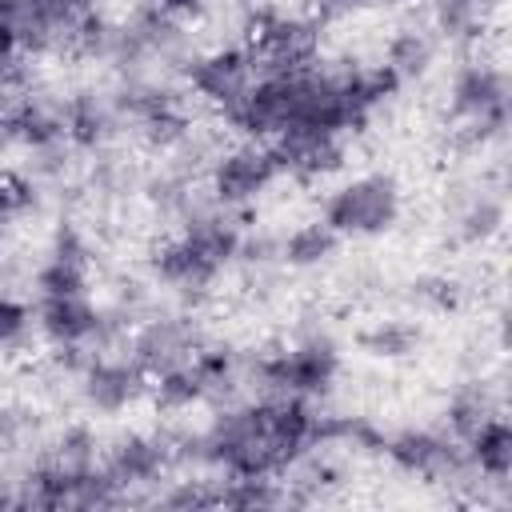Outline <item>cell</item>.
I'll return each mask as SVG.
<instances>
[{
    "label": "cell",
    "instance_id": "cell-1",
    "mask_svg": "<svg viewBox=\"0 0 512 512\" xmlns=\"http://www.w3.org/2000/svg\"><path fill=\"white\" fill-rule=\"evenodd\" d=\"M232 212L236 208H224V204H216L208 196L180 224L176 236H164L152 248V256H148L152 280L164 292H172L176 300L200 304L212 292V284L224 276V268L236 264V248H240L244 228L236 224Z\"/></svg>",
    "mask_w": 512,
    "mask_h": 512
},
{
    "label": "cell",
    "instance_id": "cell-2",
    "mask_svg": "<svg viewBox=\"0 0 512 512\" xmlns=\"http://www.w3.org/2000/svg\"><path fill=\"white\" fill-rule=\"evenodd\" d=\"M340 380V344L324 328H300L292 344L252 352L240 360L244 396H300L324 400Z\"/></svg>",
    "mask_w": 512,
    "mask_h": 512
},
{
    "label": "cell",
    "instance_id": "cell-3",
    "mask_svg": "<svg viewBox=\"0 0 512 512\" xmlns=\"http://www.w3.org/2000/svg\"><path fill=\"white\" fill-rule=\"evenodd\" d=\"M508 128V76L500 64L476 56L464 60L448 84V132L444 152L452 160H472L492 148Z\"/></svg>",
    "mask_w": 512,
    "mask_h": 512
},
{
    "label": "cell",
    "instance_id": "cell-4",
    "mask_svg": "<svg viewBox=\"0 0 512 512\" xmlns=\"http://www.w3.org/2000/svg\"><path fill=\"white\" fill-rule=\"evenodd\" d=\"M404 216V188L392 172H364L344 180L324 200V224L340 240H372L400 224Z\"/></svg>",
    "mask_w": 512,
    "mask_h": 512
},
{
    "label": "cell",
    "instance_id": "cell-5",
    "mask_svg": "<svg viewBox=\"0 0 512 512\" xmlns=\"http://www.w3.org/2000/svg\"><path fill=\"white\" fill-rule=\"evenodd\" d=\"M248 40H252V64L260 68V76L272 72H296L316 64L320 52V20L300 16V12H284L272 4H256L244 20Z\"/></svg>",
    "mask_w": 512,
    "mask_h": 512
},
{
    "label": "cell",
    "instance_id": "cell-6",
    "mask_svg": "<svg viewBox=\"0 0 512 512\" xmlns=\"http://www.w3.org/2000/svg\"><path fill=\"white\" fill-rule=\"evenodd\" d=\"M388 464L404 476H420L424 484H476L480 476L472 472L468 456H464V444L452 436V432H440V428H400L392 436H384V448ZM484 484V480H480Z\"/></svg>",
    "mask_w": 512,
    "mask_h": 512
},
{
    "label": "cell",
    "instance_id": "cell-7",
    "mask_svg": "<svg viewBox=\"0 0 512 512\" xmlns=\"http://www.w3.org/2000/svg\"><path fill=\"white\" fill-rule=\"evenodd\" d=\"M100 464L124 492V504H148L144 488H160V480H168V472L176 468L172 432H120L100 452Z\"/></svg>",
    "mask_w": 512,
    "mask_h": 512
},
{
    "label": "cell",
    "instance_id": "cell-8",
    "mask_svg": "<svg viewBox=\"0 0 512 512\" xmlns=\"http://www.w3.org/2000/svg\"><path fill=\"white\" fill-rule=\"evenodd\" d=\"M204 340H208V332H204V324L192 312H160V308H152L128 332V360L148 380H156L160 372L192 360Z\"/></svg>",
    "mask_w": 512,
    "mask_h": 512
},
{
    "label": "cell",
    "instance_id": "cell-9",
    "mask_svg": "<svg viewBox=\"0 0 512 512\" xmlns=\"http://www.w3.org/2000/svg\"><path fill=\"white\" fill-rule=\"evenodd\" d=\"M276 180H280L276 152L272 144H260V140H240L232 148H220L208 164V196L224 208L256 204Z\"/></svg>",
    "mask_w": 512,
    "mask_h": 512
},
{
    "label": "cell",
    "instance_id": "cell-10",
    "mask_svg": "<svg viewBox=\"0 0 512 512\" xmlns=\"http://www.w3.org/2000/svg\"><path fill=\"white\" fill-rule=\"evenodd\" d=\"M444 216L452 224L456 244H488L500 236L508 208H504V180L500 172H480L452 180L444 192Z\"/></svg>",
    "mask_w": 512,
    "mask_h": 512
},
{
    "label": "cell",
    "instance_id": "cell-11",
    "mask_svg": "<svg viewBox=\"0 0 512 512\" xmlns=\"http://www.w3.org/2000/svg\"><path fill=\"white\" fill-rule=\"evenodd\" d=\"M148 392V376L120 356H92L76 376V400L92 416H120L136 408Z\"/></svg>",
    "mask_w": 512,
    "mask_h": 512
},
{
    "label": "cell",
    "instance_id": "cell-12",
    "mask_svg": "<svg viewBox=\"0 0 512 512\" xmlns=\"http://www.w3.org/2000/svg\"><path fill=\"white\" fill-rule=\"evenodd\" d=\"M276 152V164H280V176H292L300 184H312V180H328L344 168L348 160V144L340 132H324V128H308V124H292L276 136L272 144Z\"/></svg>",
    "mask_w": 512,
    "mask_h": 512
},
{
    "label": "cell",
    "instance_id": "cell-13",
    "mask_svg": "<svg viewBox=\"0 0 512 512\" xmlns=\"http://www.w3.org/2000/svg\"><path fill=\"white\" fill-rule=\"evenodd\" d=\"M180 72H184V84L216 108H228L256 80L252 52L244 44H220L208 52H192V60Z\"/></svg>",
    "mask_w": 512,
    "mask_h": 512
},
{
    "label": "cell",
    "instance_id": "cell-14",
    "mask_svg": "<svg viewBox=\"0 0 512 512\" xmlns=\"http://www.w3.org/2000/svg\"><path fill=\"white\" fill-rule=\"evenodd\" d=\"M128 128L116 92L108 88H80L64 96V136L76 152H100Z\"/></svg>",
    "mask_w": 512,
    "mask_h": 512
},
{
    "label": "cell",
    "instance_id": "cell-15",
    "mask_svg": "<svg viewBox=\"0 0 512 512\" xmlns=\"http://www.w3.org/2000/svg\"><path fill=\"white\" fill-rule=\"evenodd\" d=\"M36 312V336L44 344H72V348H96L104 308L84 292V296H40Z\"/></svg>",
    "mask_w": 512,
    "mask_h": 512
},
{
    "label": "cell",
    "instance_id": "cell-16",
    "mask_svg": "<svg viewBox=\"0 0 512 512\" xmlns=\"http://www.w3.org/2000/svg\"><path fill=\"white\" fill-rule=\"evenodd\" d=\"M4 116H8V124H12V140L24 144L28 152L68 140V136H64V96H52V92H44V88H32V92H28L24 100H16Z\"/></svg>",
    "mask_w": 512,
    "mask_h": 512
},
{
    "label": "cell",
    "instance_id": "cell-17",
    "mask_svg": "<svg viewBox=\"0 0 512 512\" xmlns=\"http://www.w3.org/2000/svg\"><path fill=\"white\" fill-rule=\"evenodd\" d=\"M464 456H468L472 472H476L484 484L508 488V476H512V428H508V420H504L500 412L488 416V420L464 440Z\"/></svg>",
    "mask_w": 512,
    "mask_h": 512
},
{
    "label": "cell",
    "instance_id": "cell-18",
    "mask_svg": "<svg viewBox=\"0 0 512 512\" xmlns=\"http://www.w3.org/2000/svg\"><path fill=\"white\" fill-rule=\"evenodd\" d=\"M500 8V0H428V16H432V36L444 44H476L488 32L492 12Z\"/></svg>",
    "mask_w": 512,
    "mask_h": 512
},
{
    "label": "cell",
    "instance_id": "cell-19",
    "mask_svg": "<svg viewBox=\"0 0 512 512\" xmlns=\"http://www.w3.org/2000/svg\"><path fill=\"white\" fill-rule=\"evenodd\" d=\"M420 344H424V328L408 316H384L356 332V348L368 360H384V364H400V360L416 356Z\"/></svg>",
    "mask_w": 512,
    "mask_h": 512
},
{
    "label": "cell",
    "instance_id": "cell-20",
    "mask_svg": "<svg viewBox=\"0 0 512 512\" xmlns=\"http://www.w3.org/2000/svg\"><path fill=\"white\" fill-rule=\"evenodd\" d=\"M400 84L408 80H424L428 68L436 64V36L420 24H400L388 44H384V60H380Z\"/></svg>",
    "mask_w": 512,
    "mask_h": 512
},
{
    "label": "cell",
    "instance_id": "cell-21",
    "mask_svg": "<svg viewBox=\"0 0 512 512\" xmlns=\"http://www.w3.org/2000/svg\"><path fill=\"white\" fill-rule=\"evenodd\" d=\"M500 412V396L484 384V380H464L452 388V396L444 400V432H452L460 444L488 420Z\"/></svg>",
    "mask_w": 512,
    "mask_h": 512
},
{
    "label": "cell",
    "instance_id": "cell-22",
    "mask_svg": "<svg viewBox=\"0 0 512 512\" xmlns=\"http://www.w3.org/2000/svg\"><path fill=\"white\" fill-rule=\"evenodd\" d=\"M208 396H212V384H208L204 368L196 364V356L152 380V400L160 412H188L196 404H208Z\"/></svg>",
    "mask_w": 512,
    "mask_h": 512
},
{
    "label": "cell",
    "instance_id": "cell-23",
    "mask_svg": "<svg viewBox=\"0 0 512 512\" xmlns=\"http://www.w3.org/2000/svg\"><path fill=\"white\" fill-rule=\"evenodd\" d=\"M336 248H340V236H336L324 220H308V224H296V228L280 240V264L308 272V268L328 264V260L336 256Z\"/></svg>",
    "mask_w": 512,
    "mask_h": 512
},
{
    "label": "cell",
    "instance_id": "cell-24",
    "mask_svg": "<svg viewBox=\"0 0 512 512\" xmlns=\"http://www.w3.org/2000/svg\"><path fill=\"white\" fill-rule=\"evenodd\" d=\"M288 504V488L280 476H220L216 508H280Z\"/></svg>",
    "mask_w": 512,
    "mask_h": 512
},
{
    "label": "cell",
    "instance_id": "cell-25",
    "mask_svg": "<svg viewBox=\"0 0 512 512\" xmlns=\"http://www.w3.org/2000/svg\"><path fill=\"white\" fill-rule=\"evenodd\" d=\"M100 452L104 448H100V440H96V432L88 424H64L56 436H48L40 456L52 460L64 472H88V468L100 464Z\"/></svg>",
    "mask_w": 512,
    "mask_h": 512
},
{
    "label": "cell",
    "instance_id": "cell-26",
    "mask_svg": "<svg viewBox=\"0 0 512 512\" xmlns=\"http://www.w3.org/2000/svg\"><path fill=\"white\" fill-rule=\"evenodd\" d=\"M32 284L40 296H84L92 276H88V264H68V260H56L48 256L36 272H32Z\"/></svg>",
    "mask_w": 512,
    "mask_h": 512
},
{
    "label": "cell",
    "instance_id": "cell-27",
    "mask_svg": "<svg viewBox=\"0 0 512 512\" xmlns=\"http://www.w3.org/2000/svg\"><path fill=\"white\" fill-rule=\"evenodd\" d=\"M32 336H36V312L24 300L0 292V352L16 356L32 344Z\"/></svg>",
    "mask_w": 512,
    "mask_h": 512
},
{
    "label": "cell",
    "instance_id": "cell-28",
    "mask_svg": "<svg viewBox=\"0 0 512 512\" xmlns=\"http://www.w3.org/2000/svg\"><path fill=\"white\" fill-rule=\"evenodd\" d=\"M408 300L428 312H452V308H460L464 288H460V280H452L444 272H424V276L408 280Z\"/></svg>",
    "mask_w": 512,
    "mask_h": 512
},
{
    "label": "cell",
    "instance_id": "cell-29",
    "mask_svg": "<svg viewBox=\"0 0 512 512\" xmlns=\"http://www.w3.org/2000/svg\"><path fill=\"white\" fill-rule=\"evenodd\" d=\"M40 204V184L24 168H0V216L12 224Z\"/></svg>",
    "mask_w": 512,
    "mask_h": 512
},
{
    "label": "cell",
    "instance_id": "cell-30",
    "mask_svg": "<svg viewBox=\"0 0 512 512\" xmlns=\"http://www.w3.org/2000/svg\"><path fill=\"white\" fill-rule=\"evenodd\" d=\"M148 504H164V508H216V480H168V488L156 492Z\"/></svg>",
    "mask_w": 512,
    "mask_h": 512
},
{
    "label": "cell",
    "instance_id": "cell-31",
    "mask_svg": "<svg viewBox=\"0 0 512 512\" xmlns=\"http://www.w3.org/2000/svg\"><path fill=\"white\" fill-rule=\"evenodd\" d=\"M48 256L68 260V264H92V244L76 220H60L48 236Z\"/></svg>",
    "mask_w": 512,
    "mask_h": 512
},
{
    "label": "cell",
    "instance_id": "cell-32",
    "mask_svg": "<svg viewBox=\"0 0 512 512\" xmlns=\"http://www.w3.org/2000/svg\"><path fill=\"white\" fill-rule=\"evenodd\" d=\"M380 0H316L320 8V20H348V16H360L368 8H376Z\"/></svg>",
    "mask_w": 512,
    "mask_h": 512
},
{
    "label": "cell",
    "instance_id": "cell-33",
    "mask_svg": "<svg viewBox=\"0 0 512 512\" xmlns=\"http://www.w3.org/2000/svg\"><path fill=\"white\" fill-rule=\"evenodd\" d=\"M156 8H164V12H172L176 20H184V16H200L204 8H208V0H152Z\"/></svg>",
    "mask_w": 512,
    "mask_h": 512
},
{
    "label": "cell",
    "instance_id": "cell-34",
    "mask_svg": "<svg viewBox=\"0 0 512 512\" xmlns=\"http://www.w3.org/2000/svg\"><path fill=\"white\" fill-rule=\"evenodd\" d=\"M4 232H8V220H4V216H0V240H4Z\"/></svg>",
    "mask_w": 512,
    "mask_h": 512
},
{
    "label": "cell",
    "instance_id": "cell-35",
    "mask_svg": "<svg viewBox=\"0 0 512 512\" xmlns=\"http://www.w3.org/2000/svg\"><path fill=\"white\" fill-rule=\"evenodd\" d=\"M388 4H412V0H388Z\"/></svg>",
    "mask_w": 512,
    "mask_h": 512
}]
</instances>
